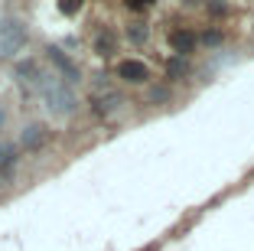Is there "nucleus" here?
Returning <instances> with one entry per match:
<instances>
[{
	"label": "nucleus",
	"mask_w": 254,
	"mask_h": 251,
	"mask_svg": "<svg viewBox=\"0 0 254 251\" xmlns=\"http://www.w3.org/2000/svg\"><path fill=\"white\" fill-rule=\"evenodd\" d=\"M186 59H170L166 62V75H170V79H180V75H186Z\"/></svg>",
	"instance_id": "nucleus-7"
},
{
	"label": "nucleus",
	"mask_w": 254,
	"mask_h": 251,
	"mask_svg": "<svg viewBox=\"0 0 254 251\" xmlns=\"http://www.w3.org/2000/svg\"><path fill=\"white\" fill-rule=\"evenodd\" d=\"M118 75H121V79H124V82H134V85H137V82H147V66H143V62H137V59H124V62H121V66H118Z\"/></svg>",
	"instance_id": "nucleus-2"
},
{
	"label": "nucleus",
	"mask_w": 254,
	"mask_h": 251,
	"mask_svg": "<svg viewBox=\"0 0 254 251\" xmlns=\"http://www.w3.org/2000/svg\"><path fill=\"white\" fill-rule=\"evenodd\" d=\"M130 39H134V43H140V39H147V26H134V30H130Z\"/></svg>",
	"instance_id": "nucleus-9"
},
{
	"label": "nucleus",
	"mask_w": 254,
	"mask_h": 251,
	"mask_svg": "<svg viewBox=\"0 0 254 251\" xmlns=\"http://www.w3.org/2000/svg\"><path fill=\"white\" fill-rule=\"evenodd\" d=\"M59 10H62V13H75V10H78V3H59Z\"/></svg>",
	"instance_id": "nucleus-10"
},
{
	"label": "nucleus",
	"mask_w": 254,
	"mask_h": 251,
	"mask_svg": "<svg viewBox=\"0 0 254 251\" xmlns=\"http://www.w3.org/2000/svg\"><path fill=\"white\" fill-rule=\"evenodd\" d=\"M13 163V147L10 144H0V167H10Z\"/></svg>",
	"instance_id": "nucleus-8"
},
{
	"label": "nucleus",
	"mask_w": 254,
	"mask_h": 251,
	"mask_svg": "<svg viewBox=\"0 0 254 251\" xmlns=\"http://www.w3.org/2000/svg\"><path fill=\"white\" fill-rule=\"evenodd\" d=\"M43 127L39 124H33V127H26V134H23V144H26V147H36V144H43Z\"/></svg>",
	"instance_id": "nucleus-6"
},
{
	"label": "nucleus",
	"mask_w": 254,
	"mask_h": 251,
	"mask_svg": "<svg viewBox=\"0 0 254 251\" xmlns=\"http://www.w3.org/2000/svg\"><path fill=\"white\" fill-rule=\"evenodd\" d=\"M127 7H130V10H147L150 3H147V0H143V3H140V0H134V3H127Z\"/></svg>",
	"instance_id": "nucleus-11"
},
{
	"label": "nucleus",
	"mask_w": 254,
	"mask_h": 251,
	"mask_svg": "<svg viewBox=\"0 0 254 251\" xmlns=\"http://www.w3.org/2000/svg\"><path fill=\"white\" fill-rule=\"evenodd\" d=\"M170 46H173L176 52H180V59H183L186 52H192V46H195V36H192L189 30H173V33H170Z\"/></svg>",
	"instance_id": "nucleus-3"
},
{
	"label": "nucleus",
	"mask_w": 254,
	"mask_h": 251,
	"mask_svg": "<svg viewBox=\"0 0 254 251\" xmlns=\"http://www.w3.org/2000/svg\"><path fill=\"white\" fill-rule=\"evenodd\" d=\"M114 46H118V39H114V33H98V39H95V49H98V56H111L114 52Z\"/></svg>",
	"instance_id": "nucleus-5"
},
{
	"label": "nucleus",
	"mask_w": 254,
	"mask_h": 251,
	"mask_svg": "<svg viewBox=\"0 0 254 251\" xmlns=\"http://www.w3.org/2000/svg\"><path fill=\"white\" fill-rule=\"evenodd\" d=\"M0 124H3V114H0Z\"/></svg>",
	"instance_id": "nucleus-12"
},
{
	"label": "nucleus",
	"mask_w": 254,
	"mask_h": 251,
	"mask_svg": "<svg viewBox=\"0 0 254 251\" xmlns=\"http://www.w3.org/2000/svg\"><path fill=\"white\" fill-rule=\"evenodd\" d=\"M39 88H43V98H46V104H49V111H56V114H72L75 111L72 91H68L65 82H59L56 75H43Z\"/></svg>",
	"instance_id": "nucleus-1"
},
{
	"label": "nucleus",
	"mask_w": 254,
	"mask_h": 251,
	"mask_svg": "<svg viewBox=\"0 0 254 251\" xmlns=\"http://www.w3.org/2000/svg\"><path fill=\"white\" fill-rule=\"evenodd\" d=\"M49 59H53V62H56V66H59V69H62V72H65V75H68V82H78V69H75V66H72V62H68V59H65V56H62V49H49Z\"/></svg>",
	"instance_id": "nucleus-4"
}]
</instances>
